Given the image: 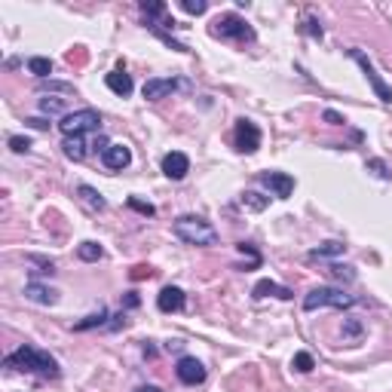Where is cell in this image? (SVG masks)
Masks as SVG:
<instances>
[{
	"label": "cell",
	"instance_id": "cb8c5ba5",
	"mask_svg": "<svg viewBox=\"0 0 392 392\" xmlns=\"http://www.w3.org/2000/svg\"><path fill=\"white\" fill-rule=\"evenodd\" d=\"M362 331H365V328H362V322L359 319H344V328H340V334H344V340H353V344H359L362 340Z\"/></svg>",
	"mask_w": 392,
	"mask_h": 392
},
{
	"label": "cell",
	"instance_id": "7402d4cb",
	"mask_svg": "<svg viewBox=\"0 0 392 392\" xmlns=\"http://www.w3.org/2000/svg\"><path fill=\"white\" fill-rule=\"evenodd\" d=\"M239 203H242V209H252V212H263L270 205V199L267 196H261V194H254V190H245V194L239 196Z\"/></svg>",
	"mask_w": 392,
	"mask_h": 392
},
{
	"label": "cell",
	"instance_id": "7c38bea8",
	"mask_svg": "<svg viewBox=\"0 0 392 392\" xmlns=\"http://www.w3.org/2000/svg\"><path fill=\"white\" fill-rule=\"evenodd\" d=\"M184 304H187V297H184V291L178 288V285H166V288L156 295V310L160 312H181Z\"/></svg>",
	"mask_w": 392,
	"mask_h": 392
},
{
	"label": "cell",
	"instance_id": "3957f363",
	"mask_svg": "<svg viewBox=\"0 0 392 392\" xmlns=\"http://www.w3.org/2000/svg\"><path fill=\"white\" fill-rule=\"evenodd\" d=\"M359 304L355 295H346L344 288L337 285H316L310 295L304 297V310L312 312V310H322V306H334V310H349V306Z\"/></svg>",
	"mask_w": 392,
	"mask_h": 392
},
{
	"label": "cell",
	"instance_id": "74e56055",
	"mask_svg": "<svg viewBox=\"0 0 392 392\" xmlns=\"http://www.w3.org/2000/svg\"><path fill=\"white\" fill-rule=\"evenodd\" d=\"M135 392H162V389H160V386H153V383H147V386H138Z\"/></svg>",
	"mask_w": 392,
	"mask_h": 392
},
{
	"label": "cell",
	"instance_id": "ac0fdd59",
	"mask_svg": "<svg viewBox=\"0 0 392 392\" xmlns=\"http://www.w3.org/2000/svg\"><path fill=\"white\" fill-rule=\"evenodd\" d=\"M77 196L83 199V205H86L89 212H104V209H108V203H104V196L98 194L95 187H89V184H80V187H77Z\"/></svg>",
	"mask_w": 392,
	"mask_h": 392
},
{
	"label": "cell",
	"instance_id": "5bb4252c",
	"mask_svg": "<svg viewBox=\"0 0 392 392\" xmlns=\"http://www.w3.org/2000/svg\"><path fill=\"white\" fill-rule=\"evenodd\" d=\"M102 162H104V169H111V172H123V169L132 162V151L126 144H111L108 151L102 153Z\"/></svg>",
	"mask_w": 392,
	"mask_h": 392
},
{
	"label": "cell",
	"instance_id": "277c9868",
	"mask_svg": "<svg viewBox=\"0 0 392 392\" xmlns=\"http://www.w3.org/2000/svg\"><path fill=\"white\" fill-rule=\"evenodd\" d=\"M212 37L218 40H236V44H254V28L245 22L242 16L236 12H224V16H218L215 22H212Z\"/></svg>",
	"mask_w": 392,
	"mask_h": 392
},
{
	"label": "cell",
	"instance_id": "f1b7e54d",
	"mask_svg": "<svg viewBox=\"0 0 392 392\" xmlns=\"http://www.w3.org/2000/svg\"><path fill=\"white\" fill-rule=\"evenodd\" d=\"M181 10L190 12V16H203V12L209 10V3H205V0H181Z\"/></svg>",
	"mask_w": 392,
	"mask_h": 392
},
{
	"label": "cell",
	"instance_id": "30bf717a",
	"mask_svg": "<svg viewBox=\"0 0 392 392\" xmlns=\"http://www.w3.org/2000/svg\"><path fill=\"white\" fill-rule=\"evenodd\" d=\"M258 184L261 187H267L276 199H288L291 194H295V178H291L288 172H261Z\"/></svg>",
	"mask_w": 392,
	"mask_h": 392
},
{
	"label": "cell",
	"instance_id": "5b68a950",
	"mask_svg": "<svg viewBox=\"0 0 392 392\" xmlns=\"http://www.w3.org/2000/svg\"><path fill=\"white\" fill-rule=\"evenodd\" d=\"M59 129L65 138H74V135H86V132H98L102 129V113L95 108H80L68 117H62Z\"/></svg>",
	"mask_w": 392,
	"mask_h": 392
},
{
	"label": "cell",
	"instance_id": "83f0119b",
	"mask_svg": "<svg viewBox=\"0 0 392 392\" xmlns=\"http://www.w3.org/2000/svg\"><path fill=\"white\" fill-rule=\"evenodd\" d=\"M291 365H295V371H301V374H310V371L316 368V362H312L310 353H295V362H291Z\"/></svg>",
	"mask_w": 392,
	"mask_h": 392
},
{
	"label": "cell",
	"instance_id": "484cf974",
	"mask_svg": "<svg viewBox=\"0 0 392 392\" xmlns=\"http://www.w3.org/2000/svg\"><path fill=\"white\" fill-rule=\"evenodd\" d=\"M104 319H108V310H104V306H98V312H92V316L83 319V322H77L74 331H89V328H95V325H104Z\"/></svg>",
	"mask_w": 392,
	"mask_h": 392
},
{
	"label": "cell",
	"instance_id": "44dd1931",
	"mask_svg": "<svg viewBox=\"0 0 392 392\" xmlns=\"http://www.w3.org/2000/svg\"><path fill=\"white\" fill-rule=\"evenodd\" d=\"M77 258L80 261H86V263H95V261H102L104 258V248L98 245V242H80V245H77Z\"/></svg>",
	"mask_w": 392,
	"mask_h": 392
},
{
	"label": "cell",
	"instance_id": "8992f818",
	"mask_svg": "<svg viewBox=\"0 0 392 392\" xmlns=\"http://www.w3.org/2000/svg\"><path fill=\"white\" fill-rule=\"evenodd\" d=\"M346 55H349V59H353V62H355V65H359V68H362V74H365V80L371 83V89H374V95H377V98H380V102H383V104H392V89H389V83H386V80H383V77H380V74H377V68H374V62H371V59H368V55H365V53H362V49H346Z\"/></svg>",
	"mask_w": 392,
	"mask_h": 392
},
{
	"label": "cell",
	"instance_id": "52a82bcc",
	"mask_svg": "<svg viewBox=\"0 0 392 392\" xmlns=\"http://www.w3.org/2000/svg\"><path fill=\"white\" fill-rule=\"evenodd\" d=\"M233 141H236V151L239 153H254L261 147V129L258 123L252 120H236V129H233Z\"/></svg>",
	"mask_w": 392,
	"mask_h": 392
},
{
	"label": "cell",
	"instance_id": "8fae6325",
	"mask_svg": "<svg viewBox=\"0 0 392 392\" xmlns=\"http://www.w3.org/2000/svg\"><path fill=\"white\" fill-rule=\"evenodd\" d=\"M160 166H162V175H166V178H172V181H181V178L190 172V156L181 153V151H172V153L162 156Z\"/></svg>",
	"mask_w": 392,
	"mask_h": 392
},
{
	"label": "cell",
	"instance_id": "603a6c76",
	"mask_svg": "<svg viewBox=\"0 0 392 392\" xmlns=\"http://www.w3.org/2000/svg\"><path fill=\"white\" fill-rule=\"evenodd\" d=\"M28 71H31V74H37L40 80H46V77L53 74V62L44 59V55H34V59H28Z\"/></svg>",
	"mask_w": 392,
	"mask_h": 392
},
{
	"label": "cell",
	"instance_id": "d4e9b609",
	"mask_svg": "<svg viewBox=\"0 0 392 392\" xmlns=\"http://www.w3.org/2000/svg\"><path fill=\"white\" fill-rule=\"evenodd\" d=\"M40 92H62V95H77L74 83H65V80H40Z\"/></svg>",
	"mask_w": 392,
	"mask_h": 392
},
{
	"label": "cell",
	"instance_id": "8d00e7d4",
	"mask_svg": "<svg viewBox=\"0 0 392 392\" xmlns=\"http://www.w3.org/2000/svg\"><path fill=\"white\" fill-rule=\"evenodd\" d=\"M135 279H141V276H151V270H147V267H135Z\"/></svg>",
	"mask_w": 392,
	"mask_h": 392
},
{
	"label": "cell",
	"instance_id": "d6a6232c",
	"mask_svg": "<svg viewBox=\"0 0 392 392\" xmlns=\"http://www.w3.org/2000/svg\"><path fill=\"white\" fill-rule=\"evenodd\" d=\"M304 31L310 34L312 40H322V28H319V22H316V19H306V22H304Z\"/></svg>",
	"mask_w": 392,
	"mask_h": 392
},
{
	"label": "cell",
	"instance_id": "e575fe53",
	"mask_svg": "<svg viewBox=\"0 0 392 392\" xmlns=\"http://www.w3.org/2000/svg\"><path fill=\"white\" fill-rule=\"evenodd\" d=\"M322 120H325V123H331V126H344V123H346V120L340 117L337 111H325V113H322Z\"/></svg>",
	"mask_w": 392,
	"mask_h": 392
},
{
	"label": "cell",
	"instance_id": "ab89813d",
	"mask_svg": "<svg viewBox=\"0 0 392 392\" xmlns=\"http://www.w3.org/2000/svg\"><path fill=\"white\" fill-rule=\"evenodd\" d=\"M126 306H129V310H132V306H138V295H135V291H132L129 297H126Z\"/></svg>",
	"mask_w": 392,
	"mask_h": 392
},
{
	"label": "cell",
	"instance_id": "1f68e13d",
	"mask_svg": "<svg viewBox=\"0 0 392 392\" xmlns=\"http://www.w3.org/2000/svg\"><path fill=\"white\" fill-rule=\"evenodd\" d=\"M129 209H135L138 215H144V218H151V215H156V209L151 203H141L138 196H129Z\"/></svg>",
	"mask_w": 392,
	"mask_h": 392
},
{
	"label": "cell",
	"instance_id": "ffe728a7",
	"mask_svg": "<svg viewBox=\"0 0 392 392\" xmlns=\"http://www.w3.org/2000/svg\"><path fill=\"white\" fill-rule=\"evenodd\" d=\"M40 113H46V117H55V113L68 117V98H59V95L40 98Z\"/></svg>",
	"mask_w": 392,
	"mask_h": 392
},
{
	"label": "cell",
	"instance_id": "d590c367",
	"mask_svg": "<svg viewBox=\"0 0 392 392\" xmlns=\"http://www.w3.org/2000/svg\"><path fill=\"white\" fill-rule=\"evenodd\" d=\"M31 129H49V123H44V120H37V117H31V120H25Z\"/></svg>",
	"mask_w": 392,
	"mask_h": 392
},
{
	"label": "cell",
	"instance_id": "ba28073f",
	"mask_svg": "<svg viewBox=\"0 0 392 392\" xmlns=\"http://www.w3.org/2000/svg\"><path fill=\"white\" fill-rule=\"evenodd\" d=\"M175 374H178V380H181L184 386H199V383H205L209 371H205V365L196 359V355H181L178 365H175Z\"/></svg>",
	"mask_w": 392,
	"mask_h": 392
},
{
	"label": "cell",
	"instance_id": "9c48e42d",
	"mask_svg": "<svg viewBox=\"0 0 392 392\" xmlns=\"http://www.w3.org/2000/svg\"><path fill=\"white\" fill-rule=\"evenodd\" d=\"M187 83L184 80H175V77H151V80H144V86H141V95L147 98V102H160V98H169L175 89H184Z\"/></svg>",
	"mask_w": 392,
	"mask_h": 392
},
{
	"label": "cell",
	"instance_id": "f546056e",
	"mask_svg": "<svg viewBox=\"0 0 392 392\" xmlns=\"http://www.w3.org/2000/svg\"><path fill=\"white\" fill-rule=\"evenodd\" d=\"M328 273H334L337 279H344V282H353L355 279L353 267H346V263H331V267H328Z\"/></svg>",
	"mask_w": 392,
	"mask_h": 392
},
{
	"label": "cell",
	"instance_id": "2e32d148",
	"mask_svg": "<svg viewBox=\"0 0 392 392\" xmlns=\"http://www.w3.org/2000/svg\"><path fill=\"white\" fill-rule=\"evenodd\" d=\"M104 83H108V89L113 92V95H120V98H129L132 95V89H135V83H132V77L126 74L123 68H117V71H111L108 77H104Z\"/></svg>",
	"mask_w": 392,
	"mask_h": 392
},
{
	"label": "cell",
	"instance_id": "6da1fadb",
	"mask_svg": "<svg viewBox=\"0 0 392 392\" xmlns=\"http://www.w3.org/2000/svg\"><path fill=\"white\" fill-rule=\"evenodd\" d=\"M3 365L12 368V371H25V374L46 377V380H55V377L62 374L59 359H55L53 353H46V349L31 346V344H22V346L16 349V353H10V355L3 359Z\"/></svg>",
	"mask_w": 392,
	"mask_h": 392
},
{
	"label": "cell",
	"instance_id": "4dcf8cb0",
	"mask_svg": "<svg viewBox=\"0 0 392 392\" xmlns=\"http://www.w3.org/2000/svg\"><path fill=\"white\" fill-rule=\"evenodd\" d=\"M368 172H374L377 178H383V181H389L392 172H389V166L383 160H368Z\"/></svg>",
	"mask_w": 392,
	"mask_h": 392
},
{
	"label": "cell",
	"instance_id": "9a60e30c",
	"mask_svg": "<svg viewBox=\"0 0 392 392\" xmlns=\"http://www.w3.org/2000/svg\"><path fill=\"white\" fill-rule=\"evenodd\" d=\"M25 297L28 301H34V304H44V306L59 304V291L49 288V285H44V282H34V279L25 285Z\"/></svg>",
	"mask_w": 392,
	"mask_h": 392
},
{
	"label": "cell",
	"instance_id": "4fadbf2b",
	"mask_svg": "<svg viewBox=\"0 0 392 392\" xmlns=\"http://www.w3.org/2000/svg\"><path fill=\"white\" fill-rule=\"evenodd\" d=\"M252 297H254V301H263V297H279V301H291V297H295V291L285 288V285H279V282H273V279H261V282H254Z\"/></svg>",
	"mask_w": 392,
	"mask_h": 392
},
{
	"label": "cell",
	"instance_id": "4316f807",
	"mask_svg": "<svg viewBox=\"0 0 392 392\" xmlns=\"http://www.w3.org/2000/svg\"><path fill=\"white\" fill-rule=\"evenodd\" d=\"M6 144H10L12 153H28V151H31V138H28V135H10Z\"/></svg>",
	"mask_w": 392,
	"mask_h": 392
},
{
	"label": "cell",
	"instance_id": "836d02e7",
	"mask_svg": "<svg viewBox=\"0 0 392 392\" xmlns=\"http://www.w3.org/2000/svg\"><path fill=\"white\" fill-rule=\"evenodd\" d=\"M92 151H95V153H104V151H108V147H111V141L108 138H104V135H95V138H92Z\"/></svg>",
	"mask_w": 392,
	"mask_h": 392
},
{
	"label": "cell",
	"instance_id": "f35d334b",
	"mask_svg": "<svg viewBox=\"0 0 392 392\" xmlns=\"http://www.w3.org/2000/svg\"><path fill=\"white\" fill-rule=\"evenodd\" d=\"M184 344H181V340H169V344H166V349H169V353H172V349H175V353H178V349H181Z\"/></svg>",
	"mask_w": 392,
	"mask_h": 392
},
{
	"label": "cell",
	"instance_id": "d6986e66",
	"mask_svg": "<svg viewBox=\"0 0 392 392\" xmlns=\"http://www.w3.org/2000/svg\"><path fill=\"white\" fill-rule=\"evenodd\" d=\"M346 252V245L344 242H337V239H328V242H322L319 248H312L310 252V258L312 261H319V258H340V254Z\"/></svg>",
	"mask_w": 392,
	"mask_h": 392
},
{
	"label": "cell",
	"instance_id": "7a4b0ae2",
	"mask_svg": "<svg viewBox=\"0 0 392 392\" xmlns=\"http://www.w3.org/2000/svg\"><path fill=\"white\" fill-rule=\"evenodd\" d=\"M172 230H175V236L181 242H187V245H215L218 242V230L199 215H181L172 224Z\"/></svg>",
	"mask_w": 392,
	"mask_h": 392
},
{
	"label": "cell",
	"instance_id": "e0dca14e",
	"mask_svg": "<svg viewBox=\"0 0 392 392\" xmlns=\"http://www.w3.org/2000/svg\"><path fill=\"white\" fill-rule=\"evenodd\" d=\"M86 138H83V135H74V138H65L62 141V153L68 156V160H74V162H80V160H86Z\"/></svg>",
	"mask_w": 392,
	"mask_h": 392
}]
</instances>
